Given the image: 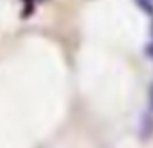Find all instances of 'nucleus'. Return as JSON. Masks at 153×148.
Wrapping results in <instances>:
<instances>
[{"mask_svg": "<svg viewBox=\"0 0 153 148\" xmlns=\"http://www.w3.org/2000/svg\"><path fill=\"white\" fill-rule=\"evenodd\" d=\"M139 134H140V137H142L144 141L149 139V137L153 135V116H151L149 112L142 116V119H140V126H139Z\"/></svg>", "mask_w": 153, "mask_h": 148, "instance_id": "nucleus-1", "label": "nucleus"}, {"mask_svg": "<svg viewBox=\"0 0 153 148\" xmlns=\"http://www.w3.org/2000/svg\"><path fill=\"white\" fill-rule=\"evenodd\" d=\"M137 4H139L148 15H153V7H151V4H149V0H137Z\"/></svg>", "mask_w": 153, "mask_h": 148, "instance_id": "nucleus-2", "label": "nucleus"}, {"mask_svg": "<svg viewBox=\"0 0 153 148\" xmlns=\"http://www.w3.org/2000/svg\"><path fill=\"white\" fill-rule=\"evenodd\" d=\"M148 103H149V110L153 112V83L149 85V96H148Z\"/></svg>", "mask_w": 153, "mask_h": 148, "instance_id": "nucleus-3", "label": "nucleus"}]
</instances>
